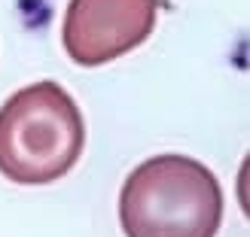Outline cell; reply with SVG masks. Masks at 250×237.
I'll return each instance as SVG.
<instances>
[{
    "mask_svg": "<svg viewBox=\"0 0 250 237\" xmlns=\"http://www.w3.org/2000/svg\"><path fill=\"white\" fill-rule=\"evenodd\" d=\"M125 237H217L223 189L202 161L165 152L137 164L119 192Z\"/></svg>",
    "mask_w": 250,
    "mask_h": 237,
    "instance_id": "6da1fadb",
    "label": "cell"
},
{
    "mask_svg": "<svg viewBox=\"0 0 250 237\" xmlns=\"http://www.w3.org/2000/svg\"><path fill=\"white\" fill-rule=\"evenodd\" d=\"M85 119L58 82L43 79L0 107V173L19 185L61 180L80 161Z\"/></svg>",
    "mask_w": 250,
    "mask_h": 237,
    "instance_id": "7a4b0ae2",
    "label": "cell"
},
{
    "mask_svg": "<svg viewBox=\"0 0 250 237\" xmlns=\"http://www.w3.org/2000/svg\"><path fill=\"white\" fill-rule=\"evenodd\" d=\"M159 0H70L61 43L73 64L101 67L149 40Z\"/></svg>",
    "mask_w": 250,
    "mask_h": 237,
    "instance_id": "3957f363",
    "label": "cell"
}]
</instances>
